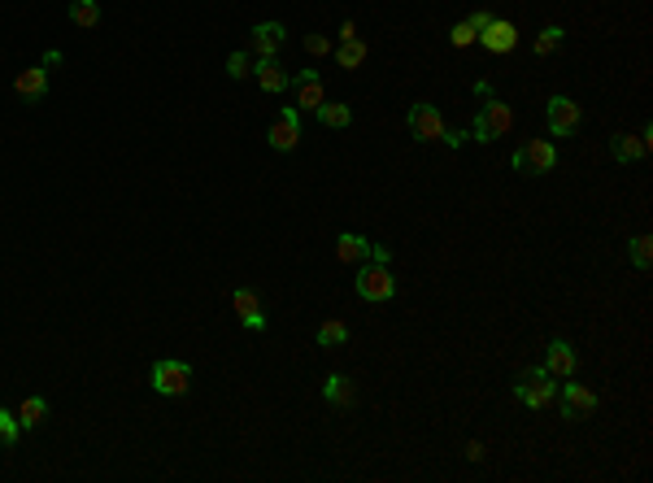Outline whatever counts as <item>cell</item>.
I'll list each match as a JSON object with an SVG mask.
<instances>
[{"label": "cell", "mask_w": 653, "mask_h": 483, "mask_svg": "<svg viewBox=\"0 0 653 483\" xmlns=\"http://www.w3.org/2000/svg\"><path fill=\"white\" fill-rule=\"evenodd\" d=\"M14 92H18L26 105L44 101V96H48V70H44V65H31V70H22L18 83H14Z\"/></svg>", "instance_id": "9a60e30c"}, {"label": "cell", "mask_w": 653, "mask_h": 483, "mask_svg": "<svg viewBox=\"0 0 653 483\" xmlns=\"http://www.w3.org/2000/svg\"><path fill=\"white\" fill-rule=\"evenodd\" d=\"M510 166H515V170H523V175H549V170L557 166L554 140H532V144H523L515 157H510Z\"/></svg>", "instance_id": "5b68a950"}, {"label": "cell", "mask_w": 653, "mask_h": 483, "mask_svg": "<svg viewBox=\"0 0 653 483\" xmlns=\"http://www.w3.org/2000/svg\"><path fill=\"white\" fill-rule=\"evenodd\" d=\"M545 370H549L554 379H571L575 370H579V357H575L571 340H549V348H545Z\"/></svg>", "instance_id": "8fae6325"}, {"label": "cell", "mask_w": 653, "mask_h": 483, "mask_svg": "<svg viewBox=\"0 0 653 483\" xmlns=\"http://www.w3.org/2000/svg\"><path fill=\"white\" fill-rule=\"evenodd\" d=\"M353 287H357V297H362V301H375V305H379V301H393L396 279L388 275V266L371 262V266H362V270H357Z\"/></svg>", "instance_id": "277c9868"}, {"label": "cell", "mask_w": 653, "mask_h": 483, "mask_svg": "<svg viewBox=\"0 0 653 483\" xmlns=\"http://www.w3.org/2000/svg\"><path fill=\"white\" fill-rule=\"evenodd\" d=\"M318 344H322V348H340V344H349V327H344V322H322V327H318Z\"/></svg>", "instance_id": "cb8c5ba5"}, {"label": "cell", "mask_w": 653, "mask_h": 483, "mask_svg": "<svg viewBox=\"0 0 653 483\" xmlns=\"http://www.w3.org/2000/svg\"><path fill=\"white\" fill-rule=\"evenodd\" d=\"M70 22L83 26V31H92V26L100 22V5L97 0H70Z\"/></svg>", "instance_id": "7402d4cb"}, {"label": "cell", "mask_w": 653, "mask_h": 483, "mask_svg": "<svg viewBox=\"0 0 653 483\" xmlns=\"http://www.w3.org/2000/svg\"><path fill=\"white\" fill-rule=\"evenodd\" d=\"M322 397L332 405H340V409H349V405L357 401V387L349 375H327V383H322Z\"/></svg>", "instance_id": "ac0fdd59"}, {"label": "cell", "mask_w": 653, "mask_h": 483, "mask_svg": "<svg viewBox=\"0 0 653 483\" xmlns=\"http://www.w3.org/2000/svg\"><path fill=\"white\" fill-rule=\"evenodd\" d=\"M292 92H297V105L305 109V114H314L318 105L327 101V96H322V79H318V70H301L297 79H292Z\"/></svg>", "instance_id": "5bb4252c"}, {"label": "cell", "mask_w": 653, "mask_h": 483, "mask_svg": "<svg viewBox=\"0 0 653 483\" xmlns=\"http://www.w3.org/2000/svg\"><path fill=\"white\" fill-rule=\"evenodd\" d=\"M515 126V109L505 101H496V96H488V105L475 114V126H471V140H479V144H493V140H501L505 131Z\"/></svg>", "instance_id": "7a4b0ae2"}, {"label": "cell", "mask_w": 653, "mask_h": 483, "mask_svg": "<svg viewBox=\"0 0 653 483\" xmlns=\"http://www.w3.org/2000/svg\"><path fill=\"white\" fill-rule=\"evenodd\" d=\"M562 35H566V31H562V26H545V31H540V35H536V57H549V53H557V48H562Z\"/></svg>", "instance_id": "d4e9b609"}, {"label": "cell", "mask_w": 653, "mask_h": 483, "mask_svg": "<svg viewBox=\"0 0 653 483\" xmlns=\"http://www.w3.org/2000/svg\"><path fill=\"white\" fill-rule=\"evenodd\" d=\"M545 122H549V136H554V140H566V136H575V131H579L584 114H579V105H575L571 96H549Z\"/></svg>", "instance_id": "8992f818"}, {"label": "cell", "mask_w": 653, "mask_h": 483, "mask_svg": "<svg viewBox=\"0 0 653 483\" xmlns=\"http://www.w3.org/2000/svg\"><path fill=\"white\" fill-rule=\"evenodd\" d=\"M253 75H258L261 92H270V96H279V92H288V87H292V75L279 65V57H258Z\"/></svg>", "instance_id": "4fadbf2b"}, {"label": "cell", "mask_w": 653, "mask_h": 483, "mask_svg": "<svg viewBox=\"0 0 653 483\" xmlns=\"http://www.w3.org/2000/svg\"><path fill=\"white\" fill-rule=\"evenodd\" d=\"M305 53H310V57H327V53H332V40H327V35H305Z\"/></svg>", "instance_id": "f1b7e54d"}, {"label": "cell", "mask_w": 653, "mask_h": 483, "mask_svg": "<svg viewBox=\"0 0 653 483\" xmlns=\"http://www.w3.org/2000/svg\"><path fill=\"white\" fill-rule=\"evenodd\" d=\"M515 397H518V405H527V409H545V405H554V397H557V379L545 366H527L515 379Z\"/></svg>", "instance_id": "6da1fadb"}, {"label": "cell", "mask_w": 653, "mask_h": 483, "mask_svg": "<svg viewBox=\"0 0 653 483\" xmlns=\"http://www.w3.org/2000/svg\"><path fill=\"white\" fill-rule=\"evenodd\" d=\"M22 436L18 427V414H9V409H0V448H14Z\"/></svg>", "instance_id": "4316f807"}, {"label": "cell", "mask_w": 653, "mask_h": 483, "mask_svg": "<svg viewBox=\"0 0 653 483\" xmlns=\"http://www.w3.org/2000/svg\"><path fill=\"white\" fill-rule=\"evenodd\" d=\"M266 144L275 148V153H292L301 144V114L297 109H279V118L270 122V131H266Z\"/></svg>", "instance_id": "52a82bcc"}, {"label": "cell", "mask_w": 653, "mask_h": 483, "mask_svg": "<svg viewBox=\"0 0 653 483\" xmlns=\"http://www.w3.org/2000/svg\"><path fill=\"white\" fill-rule=\"evenodd\" d=\"M148 383H153V392H158V397H183V392L192 387V366H188V362H175V357H166V362L153 366Z\"/></svg>", "instance_id": "3957f363"}, {"label": "cell", "mask_w": 653, "mask_h": 483, "mask_svg": "<svg viewBox=\"0 0 653 483\" xmlns=\"http://www.w3.org/2000/svg\"><path fill=\"white\" fill-rule=\"evenodd\" d=\"M610 153H614V161H618V166H627V161H640L649 148H645V140H640V136H614Z\"/></svg>", "instance_id": "d6986e66"}, {"label": "cell", "mask_w": 653, "mask_h": 483, "mask_svg": "<svg viewBox=\"0 0 653 483\" xmlns=\"http://www.w3.org/2000/svg\"><path fill=\"white\" fill-rule=\"evenodd\" d=\"M288 40V31H283V22H258L253 31H249V48L258 53V57H279V48Z\"/></svg>", "instance_id": "30bf717a"}, {"label": "cell", "mask_w": 653, "mask_h": 483, "mask_svg": "<svg viewBox=\"0 0 653 483\" xmlns=\"http://www.w3.org/2000/svg\"><path fill=\"white\" fill-rule=\"evenodd\" d=\"M227 75H231V79H249V75H253V57H249V53H231V57H227Z\"/></svg>", "instance_id": "83f0119b"}, {"label": "cell", "mask_w": 653, "mask_h": 483, "mask_svg": "<svg viewBox=\"0 0 653 483\" xmlns=\"http://www.w3.org/2000/svg\"><path fill=\"white\" fill-rule=\"evenodd\" d=\"M627 253H632V266H636V270H649V262H653V240H649V236H636V240L627 244Z\"/></svg>", "instance_id": "484cf974"}, {"label": "cell", "mask_w": 653, "mask_h": 483, "mask_svg": "<svg viewBox=\"0 0 653 483\" xmlns=\"http://www.w3.org/2000/svg\"><path fill=\"white\" fill-rule=\"evenodd\" d=\"M488 22H493V14H488V9H475V14H471V18H466V26H471V31H475V40H479V35H484V31H488Z\"/></svg>", "instance_id": "f546056e"}, {"label": "cell", "mask_w": 653, "mask_h": 483, "mask_svg": "<svg viewBox=\"0 0 653 483\" xmlns=\"http://www.w3.org/2000/svg\"><path fill=\"white\" fill-rule=\"evenodd\" d=\"M231 305H236L240 322H244L249 331H266V314H261V297L253 292V287H236V297H231Z\"/></svg>", "instance_id": "7c38bea8"}, {"label": "cell", "mask_w": 653, "mask_h": 483, "mask_svg": "<svg viewBox=\"0 0 653 483\" xmlns=\"http://www.w3.org/2000/svg\"><path fill=\"white\" fill-rule=\"evenodd\" d=\"M466 140L462 131H454V126H444V136H440V144H449V148H457V144Z\"/></svg>", "instance_id": "d6a6232c"}, {"label": "cell", "mask_w": 653, "mask_h": 483, "mask_svg": "<svg viewBox=\"0 0 653 483\" xmlns=\"http://www.w3.org/2000/svg\"><path fill=\"white\" fill-rule=\"evenodd\" d=\"M371 262L388 266V262H393V248H388V244H371Z\"/></svg>", "instance_id": "1f68e13d"}, {"label": "cell", "mask_w": 653, "mask_h": 483, "mask_svg": "<svg viewBox=\"0 0 653 483\" xmlns=\"http://www.w3.org/2000/svg\"><path fill=\"white\" fill-rule=\"evenodd\" d=\"M479 44H484L488 53H510V48H515V44H518V31H515V26H510V22L493 18V22H488V31L479 35Z\"/></svg>", "instance_id": "2e32d148"}, {"label": "cell", "mask_w": 653, "mask_h": 483, "mask_svg": "<svg viewBox=\"0 0 653 483\" xmlns=\"http://www.w3.org/2000/svg\"><path fill=\"white\" fill-rule=\"evenodd\" d=\"M593 409H597L593 387H584V383H566L562 387V418L579 423V418H593Z\"/></svg>", "instance_id": "9c48e42d"}, {"label": "cell", "mask_w": 653, "mask_h": 483, "mask_svg": "<svg viewBox=\"0 0 653 483\" xmlns=\"http://www.w3.org/2000/svg\"><path fill=\"white\" fill-rule=\"evenodd\" d=\"M405 122H410V131H414L418 144L440 140V136H444V126H449V122L440 118V109H435V105H414V109L405 114Z\"/></svg>", "instance_id": "ba28073f"}, {"label": "cell", "mask_w": 653, "mask_h": 483, "mask_svg": "<svg viewBox=\"0 0 653 483\" xmlns=\"http://www.w3.org/2000/svg\"><path fill=\"white\" fill-rule=\"evenodd\" d=\"M340 40H357V26H353V18H344V22H340Z\"/></svg>", "instance_id": "836d02e7"}, {"label": "cell", "mask_w": 653, "mask_h": 483, "mask_svg": "<svg viewBox=\"0 0 653 483\" xmlns=\"http://www.w3.org/2000/svg\"><path fill=\"white\" fill-rule=\"evenodd\" d=\"M336 257L344 266H362V262H371V240L366 236H353V231H344L336 240Z\"/></svg>", "instance_id": "e0dca14e"}, {"label": "cell", "mask_w": 653, "mask_h": 483, "mask_svg": "<svg viewBox=\"0 0 653 483\" xmlns=\"http://www.w3.org/2000/svg\"><path fill=\"white\" fill-rule=\"evenodd\" d=\"M471 44H475V31H471L466 22H457L454 26V48H471Z\"/></svg>", "instance_id": "4dcf8cb0"}, {"label": "cell", "mask_w": 653, "mask_h": 483, "mask_svg": "<svg viewBox=\"0 0 653 483\" xmlns=\"http://www.w3.org/2000/svg\"><path fill=\"white\" fill-rule=\"evenodd\" d=\"M336 61L344 65V70H357V65L366 61V44H362V40H340Z\"/></svg>", "instance_id": "603a6c76"}, {"label": "cell", "mask_w": 653, "mask_h": 483, "mask_svg": "<svg viewBox=\"0 0 653 483\" xmlns=\"http://www.w3.org/2000/svg\"><path fill=\"white\" fill-rule=\"evenodd\" d=\"M314 118L322 122V126H332V131H344V126L353 122V109H349V105H336V101H322L314 109Z\"/></svg>", "instance_id": "ffe728a7"}, {"label": "cell", "mask_w": 653, "mask_h": 483, "mask_svg": "<svg viewBox=\"0 0 653 483\" xmlns=\"http://www.w3.org/2000/svg\"><path fill=\"white\" fill-rule=\"evenodd\" d=\"M44 418H48V401L44 397H26L18 409V427L22 431H36V427H44Z\"/></svg>", "instance_id": "44dd1931"}]
</instances>
